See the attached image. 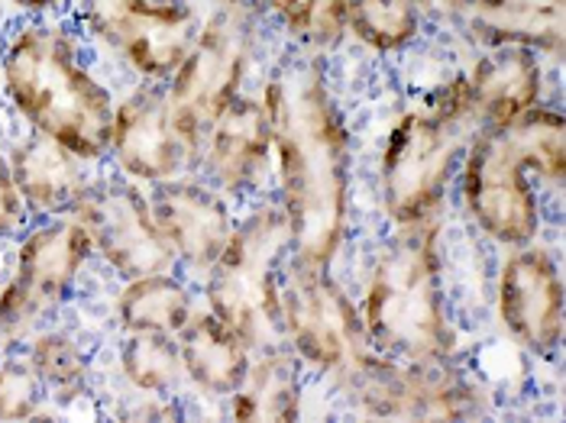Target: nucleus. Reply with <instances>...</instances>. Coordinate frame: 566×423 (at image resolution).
Returning a JSON list of instances; mask_svg holds the SVG:
<instances>
[{"label":"nucleus","mask_w":566,"mask_h":423,"mask_svg":"<svg viewBox=\"0 0 566 423\" xmlns=\"http://www.w3.org/2000/svg\"><path fill=\"white\" fill-rule=\"evenodd\" d=\"M305 52H327L347 36V0H253Z\"/></svg>","instance_id":"nucleus-24"},{"label":"nucleus","mask_w":566,"mask_h":423,"mask_svg":"<svg viewBox=\"0 0 566 423\" xmlns=\"http://www.w3.org/2000/svg\"><path fill=\"white\" fill-rule=\"evenodd\" d=\"M292 255L279 201H262L237 220L223 253L205 272V310L230 327L253 352L282 346L279 278Z\"/></svg>","instance_id":"nucleus-5"},{"label":"nucleus","mask_w":566,"mask_h":423,"mask_svg":"<svg viewBox=\"0 0 566 423\" xmlns=\"http://www.w3.org/2000/svg\"><path fill=\"white\" fill-rule=\"evenodd\" d=\"M499 320L527 352L551 356L564 342V278L547 246H512L499 272Z\"/></svg>","instance_id":"nucleus-14"},{"label":"nucleus","mask_w":566,"mask_h":423,"mask_svg":"<svg viewBox=\"0 0 566 423\" xmlns=\"http://www.w3.org/2000/svg\"><path fill=\"white\" fill-rule=\"evenodd\" d=\"M421 10H431V13H440V17H463L470 10L473 0H415Z\"/></svg>","instance_id":"nucleus-30"},{"label":"nucleus","mask_w":566,"mask_h":423,"mask_svg":"<svg viewBox=\"0 0 566 423\" xmlns=\"http://www.w3.org/2000/svg\"><path fill=\"white\" fill-rule=\"evenodd\" d=\"M509 146L518 152L524 169L531 178L560 188L566 178V127L560 110L537 104L534 110H527L518 117L512 127L502 129Z\"/></svg>","instance_id":"nucleus-23"},{"label":"nucleus","mask_w":566,"mask_h":423,"mask_svg":"<svg viewBox=\"0 0 566 423\" xmlns=\"http://www.w3.org/2000/svg\"><path fill=\"white\" fill-rule=\"evenodd\" d=\"M198 169L227 198L256 194L272 175V129L260 97H237L208 129Z\"/></svg>","instance_id":"nucleus-16"},{"label":"nucleus","mask_w":566,"mask_h":423,"mask_svg":"<svg viewBox=\"0 0 566 423\" xmlns=\"http://www.w3.org/2000/svg\"><path fill=\"white\" fill-rule=\"evenodd\" d=\"M30 208L20 194V184L13 178L7 152H0V240H10L30 226Z\"/></svg>","instance_id":"nucleus-29"},{"label":"nucleus","mask_w":566,"mask_h":423,"mask_svg":"<svg viewBox=\"0 0 566 423\" xmlns=\"http://www.w3.org/2000/svg\"><path fill=\"white\" fill-rule=\"evenodd\" d=\"M347 33L373 52L395 55L418 40L421 7L415 0H347Z\"/></svg>","instance_id":"nucleus-25"},{"label":"nucleus","mask_w":566,"mask_h":423,"mask_svg":"<svg viewBox=\"0 0 566 423\" xmlns=\"http://www.w3.org/2000/svg\"><path fill=\"white\" fill-rule=\"evenodd\" d=\"M302 362L282 342L253 352L240 388L227 398L230 417L247 423H285L302 417Z\"/></svg>","instance_id":"nucleus-21"},{"label":"nucleus","mask_w":566,"mask_h":423,"mask_svg":"<svg viewBox=\"0 0 566 423\" xmlns=\"http://www.w3.org/2000/svg\"><path fill=\"white\" fill-rule=\"evenodd\" d=\"M292 255L331 268L349 223V129L317 59L282 62L260 94Z\"/></svg>","instance_id":"nucleus-1"},{"label":"nucleus","mask_w":566,"mask_h":423,"mask_svg":"<svg viewBox=\"0 0 566 423\" xmlns=\"http://www.w3.org/2000/svg\"><path fill=\"white\" fill-rule=\"evenodd\" d=\"M256 49L253 3L230 0L214 7V13L198 23L181 65L166 82L169 110L195 162L201 156L205 136L220 114L243 94Z\"/></svg>","instance_id":"nucleus-6"},{"label":"nucleus","mask_w":566,"mask_h":423,"mask_svg":"<svg viewBox=\"0 0 566 423\" xmlns=\"http://www.w3.org/2000/svg\"><path fill=\"white\" fill-rule=\"evenodd\" d=\"M149 204L163 236L172 246L175 262L198 275H205L218 262L237 226L230 198L220 194L214 184L188 175L153 184Z\"/></svg>","instance_id":"nucleus-15"},{"label":"nucleus","mask_w":566,"mask_h":423,"mask_svg":"<svg viewBox=\"0 0 566 423\" xmlns=\"http://www.w3.org/2000/svg\"><path fill=\"white\" fill-rule=\"evenodd\" d=\"M356 411L373 421H473L489 401L450 359H389L373 352L347 381Z\"/></svg>","instance_id":"nucleus-9"},{"label":"nucleus","mask_w":566,"mask_h":423,"mask_svg":"<svg viewBox=\"0 0 566 423\" xmlns=\"http://www.w3.org/2000/svg\"><path fill=\"white\" fill-rule=\"evenodd\" d=\"M20 10H27V13H36V17H49V13H55V10H62L69 0H13Z\"/></svg>","instance_id":"nucleus-31"},{"label":"nucleus","mask_w":566,"mask_h":423,"mask_svg":"<svg viewBox=\"0 0 566 423\" xmlns=\"http://www.w3.org/2000/svg\"><path fill=\"white\" fill-rule=\"evenodd\" d=\"M470 127H476V120L470 110L467 75L450 78L428 104L405 110L395 120L379 159V198L395 226L437 220L463 159Z\"/></svg>","instance_id":"nucleus-4"},{"label":"nucleus","mask_w":566,"mask_h":423,"mask_svg":"<svg viewBox=\"0 0 566 423\" xmlns=\"http://www.w3.org/2000/svg\"><path fill=\"white\" fill-rule=\"evenodd\" d=\"M220 3H230V0H214V7H220Z\"/></svg>","instance_id":"nucleus-32"},{"label":"nucleus","mask_w":566,"mask_h":423,"mask_svg":"<svg viewBox=\"0 0 566 423\" xmlns=\"http://www.w3.org/2000/svg\"><path fill=\"white\" fill-rule=\"evenodd\" d=\"M87 33L133 75L166 85L198 33L195 3L163 0H75Z\"/></svg>","instance_id":"nucleus-11"},{"label":"nucleus","mask_w":566,"mask_h":423,"mask_svg":"<svg viewBox=\"0 0 566 423\" xmlns=\"http://www.w3.org/2000/svg\"><path fill=\"white\" fill-rule=\"evenodd\" d=\"M43 384L27 359L0 362V421H33L43 411Z\"/></svg>","instance_id":"nucleus-28"},{"label":"nucleus","mask_w":566,"mask_h":423,"mask_svg":"<svg viewBox=\"0 0 566 423\" xmlns=\"http://www.w3.org/2000/svg\"><path fill=\"white\" fill-rule=\"evenodd\" d=\"M460 201L482 233L502 246L534 243L541 198L502 129H476L460 159Z\"/></svg>","instance_id":"nucleus-10"},{"label":"nucleus","mask_w":566,"mask_h":423,"mask_svg":"<svg viewBox=\"0 0 566 423\" xmlns=\"http://www.w3.org/2000/svg\"><path fill=\"white\" fill-rule=\"evenodd\" d=\"M7 159H10L13 178L20 184V194L33 213V220L75 213V208L85 198L91 178H94L87 171V162H82L75 152H69L65 146L45 139L40 133L17 139L10 146Z\"/></svg>","instance_id":"nucleus-18"},{"label":"nucleus","mask_w":566,"mask_h":423,"mask_svg":"<svg viewBox=\"0 0 566 423\" xmlns=\"http://www.w3.org/2000/svg\"><path fill=\"white\" fill-rule=\"evenodd\" d=\"M175 342L185 379L208 398H230L253 359V349L230 327H223L211 310H195V317L178 330Z\"/></svg>","instance_id":"nucleus-20"},{"label":"nucleus","mask_w":566,"mask_h":423,"mask_svg":"<svg viewBox=\"0 0 566 423\" xmlns=\"http://www.w3.org/2000/svg\"><path fill=\"white\" fill-rule=\"evenodd\" d=\"M359 317L373 352L389 359H450L457 330L447 314L437 220L398 226L366 278Z\"/></svg>","instance_id":"nucleus-3"},{"label":"nucleus","mask_w":566,"mask_h":423,"mask_svg":"<svg viewBox=\"0 0 566 423\" xmlns=\"http://www.w3.org/2000/svg\"><path fill=\"white\" fill-rule=\"evenodd\" d=\"M279 324L285 346L317 376L344 381L373 356L359 307L331 268L289 255L279 278Z\"/></svg>","instance_id":"nucleus-7"},{"label":"nucleus","mask_w":566,"mask_h":423,"mask_svg":"<svg viewBox=\"0 0 566 423\" xmlns=\"http://www.w3.org/2000/svg\"><path fill=\"white\" fill-rule=\"evenodd\" d=\"M117 362L124 381L133 384L139 394H153V398L169 394L185 379L178 342L163 334H127Z\"/></svg>","instance_id":"nucleus-26"},{"label":"nucleus","mask_w":566,"mask_h":423,"mask_svg":"<svg viewBox=\"0 0 566 423\" xmlns=\"http://www.w3.org/2000/svg\"><path fill=\"white\" fill-rule=\"evenodd\" d=\"M117 171L143 188L163 184L198 169L191 149L175 127L166 85L143 82L114 104L111 152Z\"/></svg>","instance_id":"nucleus-13"},{"label":"nucleus","mask_w":566,"mask_h":423,"mask_svg":"<svg viewBox=\"0 0 566 423\" xmlns=\"http://www.w3.org/2000/svg\"><path fill=\"white\" fill-rule=\"evenodd\" d=\"M467 91L476 127H512L541 104L544 62L522 45H489V52L467 72Z\"/></svg>","instance_id":"nucleus-17"},{"label":"nucleus","mask_w":566,"mask_h":423,"mask_svg":"<svg viewBox=\"0 0 566 423\" xmlns=\"http://www.w3.org/2000/svg\"><path fill=\"white\" fill-rule=\"evenodd\" d=\"M485 45H522L537 55H560L566 0H473L463 13Z\"/></svg>","instance_id":"nucleus-19"},{"label":"nucleus","mask_w":566,"mask_h":423,"mask_svg":"<svg viewBox=\"0 0 566 423\" xmlns=\"http://www.w3.org/2000/svg\"><path fill=\"white\" fill-rule=\"evenodd\" d=\"M94 258L87 230L75 213L36 216L17 243L13 268L0 288V342L20 339L78 288Z\"/></svg>","instance_id":"nucleus-8"},{"label":"nucleus","mask_w":566,"mask_h":423,"mask_svg":"<svg viewBox=\"0 0 566 423\" xmlns=\"http://www.w3.org/2000/svg\"><path fill=\"white\" fill-rule=\"evenodd\" d=\"M0 85L33 133L87 166L107 159L117 97L91 72L78 36L65 23H23L0 52Z\"/></svg>","instance_id":"nucleus-2"},{"label":"nucleus","mask_w":566,"mask_h":423,"mask_svg":"<svg viewBox=\"0 0 566 423\" xmlns=\"http://www.w3.org/2000/svg\"><path fill=\"white\" fill-rule=\"evenodd\" d=\"M27 362L33 366L45 394L59 404L75 401L87 388L85 349L78 339L62 334V330H49V334H40L33 339Z\"/></svg>","instance_id":"nucleus-27"},{"label":"nucleus","mask_w":566,"mask_h":423,"mask_svg":"<svg viewBox=\"0 0 566 423\" xmlns=\"http://www.w3.org/2000/svg\"><path fill=\"white\" fill-rule=\"evenodd\" d=\"M75 216L87 230L94 255L124 282L172 272L178 265L169 240L156 223L149 191H143V184L124 178L120 171L107 178H91Z\"/></svg>","instance_id":"nucleus-12"},{"label":"nucleus","mask_w":566,"mask_h":423,"mask_svg":"<svg viewBox=\"0 0 566 423\" xmlns=\"http://www.w3.org/2000/svg\"><path fill=\"white\" fill-rule=\"evenodd\" d=\"M117 320L124 334H163L178 337V330L195 317L191 288L172 272L127 278L117 295Z\"/></svg>","instance_id":"nucleus-22"}]
</instances>
